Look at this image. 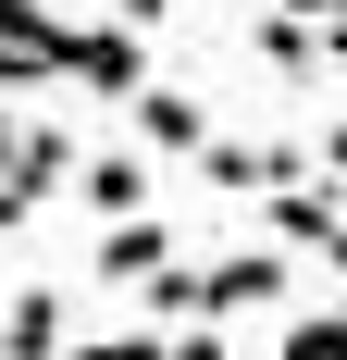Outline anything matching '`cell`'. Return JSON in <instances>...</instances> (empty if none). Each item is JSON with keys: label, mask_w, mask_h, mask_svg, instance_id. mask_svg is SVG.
Instances as JSON below:
<instances>
[{"label": "cell", "mask_w": 347, "mask_h": 360, "mask_svg": "<svg viewBox=\"0 0 347 360\" xmlns=\"http://www.w3.org/2000/svg\"><path fill=\"white\" fill-rule=\"evenodd\" d=\"M248 311H285V261L273 249H223L211 261V323H248Z\"/></svg>", "instance_id": "obj_3"}, {"label": "cell", "mask_w": 347, "mask_h": 360, "mask_svg": "<svg viewBox=\"0 0 347 360\" xmlns=\"http://www.w3.org/2000/svg\"><path fill=\"white\" fill-rule=\"evenodd\" d=\"M74 199L100 224H124V212H149V162L137 149H100V162H74Z\"/></svg>", "instance_id": "obj_6"}, {"label": "cell", "mask_w": 347, "mask_h": 360, "mask_svg": "<svg viewBox=\"0 0 347 360\" xmlns=\"http://www.w3.org/2000/svg\"><path fill=\"white\" fill-rule=\"evenodd\" d=\"M124 112H137V149H162V162H174V149H211V112L186 100V87H162V75H149Z\"/></svg>", "instance_id": "obj_5"}, {"label": "cell", "mask_w": 347, "mask_h": 360, "mask_svg": "<svg viewBox=\"0 0 347 360\" xmlns=\"http://www.w3.org/2000/svg\"><path fill=\"white\" fill-rule=\"evenodd\" d=\"M322 261H335V274H347V224H335V236H322Z\"/></svg>", "instance_id": "obj_16"}, {"label": "cell", "mask_w": 347, "mask_h": 360, "mask_svg": "<svg viewBox=\"0 0 347 360\" xmlns=\"http://www.w3.org/2000/svg\"><path fill=\"white\" fill-rule=\"evenodd\" d=\"M63 87L137 100V87H149V25H124V13H112V25H74V75H63Z\"/></svg>", "instance_id": "obj_2"}, {"label": "cell", "mask_w": 347, "mask_h": 360, "mask_svg": "<svg viewBox=\"0 0 347 360\" xmlns=\"http://www.w3.org/2000/svg\"><path fill=\"white\" fill-rule=\"evenodd\" d=\"M310 162H322V174L347 186V124H322V137H310Z\"/></svg>", "instance_id": "obj_12"}, {"label": "cell", "mask_w": 347, "mask_h": 360, "mask_svg": "<svg viewBox=\"0 0 347 360\" xmlns=\"http://www.w3.org/2000/svg\"><path fill=\"white\" fill-rule=\"evenodd\" d=\"M174 261V224L162 212H124V224H100V286H149Z\"/></svg>", "instance_id": "obj_4"}, {"label": "cell", "mask_w": 347, "mask_h": 360, "mask_svg": "<svg viewBox=\"0 0 347 360\" xmlns=\"http://www.w3.org/2000/svg\"><path fill=\"white\" fill-rule=\"evenodd\" d=\"M298 13H322V25H347V0H298Z\"/></svg>", "instance_id": "obj_15"}, {"label": "cell", "mask_w": 347, "mask_h": 360, "mask_svg": "<svg viewBox=\"0 0 347 360\" xmlns=\"http://www.w3.org/2000/svg\"><path fill=\"white\" fill-rule=\"evenodd\" d=\"M199 174L223 186V199H248V186H285V174H298V149H248V137H211V149H199Z\"/></svg>", "instance_id": "obj_8"}, {"label": "cell", "mask_w": 347, "mask_h": 360, "mask_svg": "<svg viewBox=\"0 0 347 360\" xmlns=\"http://www.w3.org/2000/svg\"><path fill=\"white\" fill-rule=\"evenodd\" d=\"M248 37H261V63H273V75H322V50H335V25H322V13H298V0H285V13H261Z\"/></svg>", "instance_id": "obj_7"}, {"label": "cell", "mask_w": 347, "mask_h": 360, "mask_svg": "<svg viewBox=\"0 0 347 360\" xmlns=\"http://www.w3.org/2000/svg\"><path fill=\"white\" fill-rule=\"evenodd\" d=\"M50 75H74V25L37 0H0V87H50Z\"/></svg>", "instance_id": "obj_1"}, {"label": "cell", "mask_w": 347, "mask_h": 360, "mask_svg": "<svg viewBox=\"0 0 347 360\" xmlns=\"http://www.w3.org/2000/svg\"><path fill=\"white\" fill-rule=\"evenodd\" d=\"M112 13H124V25H174V0H112Z\"/></svg>", "instance_id": "obj_13"}, {"label": "cell", "mask_w": 347, "mask_h": 360, "mask_svg": "<svg viewBox=\"0 0 347 360\" xmlns=\"http://www.w3.org/2000/svg\"><path fill=\"white\" fill-rule=\"evenodd\" d=\"M13 149H25V112H0V174H13Z\"/></svg>", "instance_id": "obj_14"}, {"label": "cell", "mask_w": 347, "mask_h": 360, "mask_svg": "<svg viewBox=\"0 0 347 360\" xmlns=\"http://www.w3.org/2000/svg\"><path fill=\"white\" fill-rule=\"evenodd\" d=\"M0 348H13V360H50V348H63V298H50V286H13V311H0Z\"/></svg>", "instance_id": "obj_9"}, {"label": "cell", "mask_w": 347, "mask_h": 360, "mask_svg": "<svg viewBox=\"0 0 347 360\" xmlns=\"http://www.w3.org/2000/svg\"><path fill=\"white\" fill-rule=\"evenodd\" d=\"M335 186H273V236H298V249H322V236H335Z\"/></svg>", "instance_id": "obj_10"}, {"label": "cell", "mask_w": 347, "mask_h": 360, "mask_svg": "<svg viewBox=\"0 0 347 360\" xmlns=\"http://www.w3.org/2000/svg\"><path fill=\"white\" fill-rule=\"evenodd\" d=\"M273 348H285V360H347V298H335V311H310V323H285Z\"/></svg>", "instance_id": "obj_11"}]
</instances>
